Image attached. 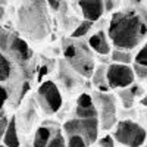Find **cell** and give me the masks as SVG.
I'll list each match as a JSON object with an SVG mask.
<instances>
[{
	"mask_svg": "<svg viewBox=\"0 0 147 147\" xmlns=\"http://www.w3.org/2000/svg\"><path fill=\"white\" fill-rule=\"evenodd\" d=\"M47 5L50 6L53 10H57V9L60 7V5H62V3H60V2H55V0H50V2H47Z\"/></svg>",
	"mask_w": 147,
	"mask_h": 147,
	"instance_id": "28",
	"label": "cell"
},
{
	"mask_svg": "<svg viewBox=\"0 0 147 147\" xmlns=\"http://www.w3.org/2000/svg\"><path fill=\"white\" fill-rule=\"evenodd\" d=\"M138 87H132V88H128V90H122L119 91V97L122 100V105L125 107H131L134 105V99H136V94L138 93L137 90Z\"/></svg>",
	"mask_w": 147,
	"mask_h": 147,
	"instance_id": "16",
	"label": "cell"
},
{
	"mask_svg": "<svg viewBox=\"0 0 147 147\" xmlns=\"http://www.w3.org/2000/svg\"><path fill=\"white\" fill-rule=\"evenodd\" d=\"M37 97L46 113H56L62 106V96L53 81H44L38 87Z\"/></svg>",
	"mask_w": 147,
	"mask_h": 147,
	"instance_id": "5",
	"label": "cell"
},
{
	"mask_svg": "<svg viewBox=\"0 0 147 147\" xmlns=\"http://www.w3.org/2000/svg\"><path fill=\"white\" fill-rule=\"evenodd\" d=\"M65 56H66V59L71 60L72 68L75 71H78L81 75L90 77L93 74V69H94L93 59L88 55V52L84 50L82 47L80 49L77 46H68L65 49Z\"/></svg>",
	"mask_w": 147,
	"mask_h": 147,
	"instance_id": "7",
	"label": "cell"
},
{
	"mask_svg": "<svg viewBox=\"0 0 147 147\" xmlns=\"http://www.w3.org/2000/svg\"><path fill=\"white\" fill-rule=\"evenodd\" d=\"M66 147H87V143H85L84 138L80 137V136H71Z\"/></svg>",
	"mask_w": 147,
	"mask_h": 147,
	"instance_id": "23",
	"label": "cell"
},
{
	"mask_svg": "<svg viewBox=\"0 0 147 147\" xmlns=\"http://www.w3.org/2000/svg\"><path fill=\"white\" fill-rule=\"evenodd\" d=\"M3 144L6 147H21L19 137H18V128H16V118L12 116L9 119V125L3 137Z\"/></svg>",
	"mask_w": 147,
	"mask_h": 147,
	"instance_id": "12",
	"label": "cell"
},
{
	"mask_svg": "<svg viewBox=\"0 0 147 147\" xmlns=\"http://www.w3.org/2000/svg\"><path fill=\"white\" fill-rule=\"evenodd\" d=\"M5 5H7V2H3V0H0V7H5Z\"/></svg>",
	"mask_w": 147,
	"mask_h": 147,
	"instance_id": "32",
	"label": "cell"
},
{
	"mask_svg": "<svg viewBox=\"0 0 147 147\" xmlns=\"http://www.w3.org/2000/svg\"><path fill=\"white\" fill-rule=\"evenodd\" d=\"M12 34H9L7 31H3L0 30V53H7L9 50V46H10V41H12Z\"/></svg>",
	"mask_w": 147,
	"mask_h": 147,
	"instance_id": "19",
	"label": "cell"
},
{
	"mask_svg": "<svg viewBox=\"0 0 147 147\" xmlns=\"http://www.w3.org/2000/svg\"><path fill=\"white\" fill-rule=\"evenodd\" d=\"M99 147H115V141L110 136H106L99 140Z\"/></svg>",
	"mask_w": 147,
	"mask_h": 147,
	"instance_id": "26",
	"label": "cell"
},
{
	"mask_svg": "<svg viewBox=\"0 0 147 147\" xmlns=\"http://www.w3.org/2000/svg\"><path fill=\"white\" fill-rule=\"evenodd\" d=\"M113 2H105V10H112L113 9Z\"/></svg>",
	"mask_w": 147,
	"mask_h": 147,
	"instance_id": "29",
	"label": "cell"
},
{
	"mask_svg": "<svg viewBox=\"0 0 147 147\" xmlns=\"http://www.w3.org/2000/svg\"><path fill=\"white\" fill-rule=\"evenodd\" d=\"M3 15H5V7H0V19L3 18Z\"/></svg>",
	"mask_w": 147,
	"mask_h": 147,
	"instance_id": "31",
	"label": "cell"
},
{
	"mask_svg": "<svg viewBox=\"0 0 147 147\" xmlns=\"http://www.w3.org/2000/svg\"><path fill=\"white\" fill-rule=\"evenodd\" d=\"M106 72H107V68L99 66V68H97V71L94 72V77H93L94 84L99 85L102 91H106V90H107V87H105V85H103V82L106 81Z\"/></svg>",
	"mask_w": 147,
	"mask_h": 147,
	"instance_id": "17",
	"label": "cell"
},
{
	"mask_svg": "<svg viewBox=\"0 0 147 147\" xmlns=\"http://www.w3.org/2000/svg\"><path fill=\"white\" fill-rule=\"evenodd\" d=\"M78 5L85 21L90 22H94L102 18L105 12V2H100V0H81V2H78Z\"/></svg>",
	"mask_w": 147,
	"mask_h": 147,
	"instance_id": "9",
	"label": "cell"
},
{
	"mask_svg": "<svg viewBox=\"0 0 147 147\" xmlns=\"http://www.w3.org/2000/svg\"><path fill=\"white\" fill-rule=\"evenodd\" d=\"M47 147H66L65 138L62 137V134H60V132H56L55 136L52 137V140L49 141Z\"/></svg>",
	"mask_w": 147,
	"mask_h": 147,
	"instance_id": "22",
	"label": "cell"
},
{
	"mask_svg": "<svg viewBox=\"0 0 147 147\" xmlns=\"http://www.w3.org/2000/svg\"><path fill=\"white\" fill-rule=\"evenodd\" d=\"M146 34V24L132 12H118L109 24V37L119 49L136 47Z\"/></svg>",
	"mask_w": 147,
	"mask_h": 147,
	"instance_id": "1",
	"label": "cell"
},
{
	"mask_svg": "<svg viewBox=\"0 0 147 147\" xmlns=\"http://www.w3.org/2000/svg\"><path fill=\"white\" fill-rule=\"evenodd\" d=\"M7 53L15 60H18V62H27V60L31 57V50H30L27 41L19 38V37H15V35L12 37V41H10Z\"/></svg>",
	"mask_w": 147,
	"mask_h": 147,
	"instance_id": "11",
	"label": "cell"
},
{
	"mask_svg": "<svg viewBox=\"0 0 147 147\" xmlns=\"http://www.w3.org/2000/svg\"><path fill=\"white\" fill-rule=\"evenodd\" d=\"M134 72H137L140 77H147V68H140V66H136V68H134Z\"/></svg>",
	"mask_w": 147,
	"mask_h": 147,
	"instance_id": "27",
	"label": "cell"
},
{
	"mask_svg": "<svg viewBox=\"0 0 147 147\" xmlns=\"http://www.w3.org/2000/svg\"><path fill=\"white\" fill-rule=\"evenodd\" d=\"M94 102L100 109V124L103 129H110L116 122V105L115 97L107 93H96Z\"/></svg>",
	"mask_w": 147,
	"mask_h": 147,
	"instance_id": "6",
	"label": "cell"
},
{
	"mask_svg": "<svg viewBox=\"0 0 147 147\" xmlns=\"http://www.w3.org/2000/svg\"><path fill=\"white\" fill-rule=\"evenodd\" d=\"M46 5L44 2H27L18 9V27L32 40H43L50 31Z\"/></svg>",
	"mask_w": 147,
	"mask_h": 147,
	"instance_id": "2",
	"label": "cell"
},
{
	"mask_svg": "<svg viewBox=\"0 0 147 147\" xmlns=\"http://www.w3.org/2000/svg\"><path fill=\"white\" fill-rule=\"evenodd\" d=\"M141 105H143V106H147V96H146V97H143V100H141Z\"/></svg>",
	"mask_w": 147,
	"mask_h": 147,
	"instance_id": "30",
	"label": "cell"
},
{
	"mask_svg": "<svg viewBox=\"0 0 147 147\" xmlns=\"http://www.w3.org/2000/svg\"><path fill=\"white\" fill-rule=\"evenodd\" d=\"M106 82L112 88H125L134 82V71L128 65L113 63L107 68Z\"/></svg>",
	"mask_w": 147,
	"mask_h": 147,
	"instance_id": "8",
	"label": "cell"
},
{
	"mask_svg": "<svg viewBox=\"0 0 147 147\" xmlns=\"http://www.w3.org/2000/svg\"><path fill=\"white\" fill-rule=\"evenodd\" d=\"M7 125H9V119L5 115H2V116H0V140H3L5 132L7 129Z\"/></svg>",
	"mask_w": 147,
	"mask_h": 147,
	"instance_id": "25",
	"label": "cell"
},
{
	"mask_svg": "<svg viewBox=\"0 0 147 147\" xmlns=\"http://www.w3.org/2000/svg\"><path fill=\"white\" fill-rule=\"evenodd\" d=\"M9 99V90L5 84H0V112H2V109L5 106V103L7 102Z\"/></svg>",
	"mask_w": 147,
	"mask_h": 147,
	"instance_id": "24",
	"label": "cell"
},
{
	"mask_svg": "<svg viewBox=\"0 0 147 147\" xmlns=\"http://www.w3.org/2000/svg\"><path fill=\"white\" fill-rule=\"evenodd\" d=\"M112 59H113V62L115 63H121V65H128L131 63V55L124 52V50H115L112 53Z\"/></svg>",
	"mask_w": 147,
	"mask_h": 147,
	"instance_id": "18",
	"label": "cell"
},
{
	"mask_svg": "<svg viewBox=\"0 0 147 147\" xmlns=\"http://www.w3.org/2000/svg\"><path fill=\"white\" fill-rule=\"evenodd\" d=\"M68 136H80L87 144H93L99 136V119H69L63 124Z\"/></svg>",
	"mask_w": 147,
	"mask_h": 147,
	"instance_id": "4",
	"label": "cell"
},
{
	"mask_svg": "<svg viewBox=\"0 0 147 147\" xmlns=\"http://www.w3.org/2000/svg\"><path fill=\"white\" fill-rule=\"evenodd\" d=\"M91 25H93V22H90V21H82L80 25L74 30V32H72V37H75V38H78V37H82V35H85L88 31H90V28H91Z\"/></svg>",
	"mask_w": 147,
	"mask_h": 147,
	"instance_id": "20",
	"label": "cell"
},
{
	"mask_svg": "<svg viewBox=\"0 0 147 147\" xmlns=\"http://www.w3.org/2000/svg\"><path fill=\"white\" fill-rule=\"evenodd\" d=\"M77 116L78 119L97 118V109L94 106L93 97L88 94H81L77 100Z\"/></svg>",
	"mask_w": 147,
	"mask_h": 147,
	"instance_id": "10",
	"label": "cell"
},
{
	"mask_svg": "<svg viewBox=\"0 0 147 147\" xmlns=\"http://www.w3.org/2000/svg\"><path fill=\"white\" fill-rule=\"evenodd\" d=\"M52 137H53V129L47 125H43L35 131L32 146L34 147H47L49 141L52 140Z\"/></svg>",
	"mask_w": 147,
	"mask_h": 147,
	"instance_id": "14",
	"label": "cell"
},
{
	"mask_svg": "<svg viewBox=\"0 0 147 147\" xmlns=\"http://www.w3.org/2000/svg\"><path fill=\"white\" fill-rule=\"evenodd\" d=\"M90 46L94 52L100 53V55H107L110 52V46L107 43L106 38V34L103 31H99L97 34H94L91 38H90Z\"/></svg>",
	"mask_w": 147,
	"mask_h": 147,
	"instance_id": "13",
	"label": "cell"
},
{
	"mask_svg": "<svg viewBox=\"0 0 147 147\" xmlns=\"http://www.w3.org/2000/svg\"><path fill=\"white\" fill-rule=\"evenodd\" d=\"M0 147H6V146H5V144H0Z\"/></svg>",
	"mask_w": 147,
	"mask_h": 147,
	"instance_id": "33",
	"label": "cell"
},
{
	"mask_svg": "<svg viewBox=\"0 0 147 147\" xmlns=\"http://www.w3.org/2000/svg\"><path fill=\"white\" fill-rule=\"evenodd\" d=\"M136 66L140 68H147V43L144 44V47L137 53L136 56Z\"/></svg>",
	"mask_w": 147,
	"mask_h": 147,
	"instance_id": "21",
	"label": "cell"
},
{
	"mask_svg": "<svg viewBox=\"0 0 147 147\" xmlns=\"http://www.w3.org/2000/svg\"><path fill=\"white\" fill-rule=\"evenodd\" d=\"M113 136L116 141L127 147H140L146 141V129L134 121H121Z\"/></svg>",
	"mask_w": 147,
	"mask_h": 147,
	"instance_id": "3",
	"label": "cell"
},
{
	"mask_svg": "<svg viewBox=\"0 0 147 147\" xmlns=\"http://www.w3.org/2000/svg\"><path fill=\"white\" fill-rule=\"evenodd\" d=\"M10 75H12V63H10V60L3 53H0V84H5L6 81H9Z\"/></svg>",
	"mask_w": 147,
	"mask_h": 147,
	"instance_id": "15",
	"label": "cell"
}]
</instances>
